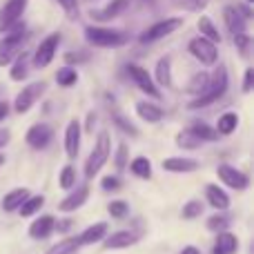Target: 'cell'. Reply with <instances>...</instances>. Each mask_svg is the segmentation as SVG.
Segmentation results:
<instances>
[{
  "instance_id": "cell-25",
  "label": "cell",
  "mask_w": 254,
  "mask_h": 254,
  "mask_svg": "<svg viewBox=\"0 0 254 254\" xmlns=\"http://www.w3.org/2000/svg\"><path fill=\"white\" fill-rule=\"evenodd\" d=\"M156 85L161 87H172V58L170 56H163L158 58L156 63Z\"/></svg>"
},
{
  "instance_id": "cell-35",
  "label": "cell",
  "mask_w": 254,
  "mask_h": 254,
  "mask_svg": "<svg viewBox=\"0 0 254 254\" xmlns=\"http://www.w3.org/2000/svg\"><path fill=\"white\" fill-rule=\"evenodd\" d=\"M190 129L194 131V134L198 136V138L203 140V143H212V140H216L219 138V134H216V129H212L210 125H205V123H201V121H196V123H192V127H190Z\"/></svg>"
},
{
  "instance_id": "cell-16",
  "label": "cell",
  "mask_w": 254,
  "mask_h": 254,
  "mask_svg": "<svg viewBox=\"0 0 254 254\" xmlns=\"http://www.w3.org/2000/svg\"><path fill=\"white\" fill-rule=\"evenodd\" d=\"M80 134H83V129H80V123L78 121H69L67 123V129H65V154L69 158H76L78 156V149H80Z\"/></svg>"
},
{
  "instance_id": "cell-36",
  "label": "cell",
  "mask_w": 254,
  "mask_h": 254,
  "mask_svg": "<svg viewBox=\"0 0 254 254\" xmlns=\"http://www.w3.org/2000/svg\"><path fill=\"white\" fill-rule=\"evenodd\" d=\"M58 185H61L63 190L76 188V170L71 165H65L61 170V174H58Z\"/></svg>"
},
{
  "instance_id": "cell-22",
  "label": "cell",
  "mask_w": 254,
  "mask_h": 254,
  "mask_svg": "<svg viewBox=\"0 0 254 254\" xmlns=\"http://www.w3.org/2000/svg\"><path fill=\"white\" fill-rule=\"evenodd\" d=\"M205 196H207V203H210L214 210H219V212H225L230 207V196H228V192L225 190H221L219 185H207L205 188Z\"/></svg>"
},
{
  "instance_id": "cell-30",
  "label": "cell",
  "mask_w": 254,
  "mask_h": 254,
  "mask_svg": "<svg viewBox=\"0 0 254 254\" xmlns=\"http://www.w3.org/2000/svg\"><path fill=\"white\" fill-rule=\"evenodd\" d=\"M43 205H45V196H43V194H36V196H31V194H29V196L25 198V203L18 207V212H20V216H34Z\"/></svg>"
},
{
  "instance_id": "cell-6",
  "label": "cell",
  "mask_w": 254,
  "mask_h": 254,
  "mask_svg": "<svg viewBox=\"0 0 254 254\" xmlns=\"http://www.w3.org/2000/svg\"><path fill=\"white\" fill-rule=\"evenodd\" d=\"M29 0H7L0 7V34H7L16 22H20Z\"/></svg>"
},
{
  "instance_id": "cell-39",
  "label": "cell",
  "mask_w": 254,
  "mask_h": 254,
  "mask_svg": "<svg viewBox=\"0 0 254 254\" xmlns=\"http://www.w3.org/2000/svg\"><path fill=\"white\" fill-rule=\"evenodd\" d=\"M112 121H114V125L119 127V129H123L125 134L134 136V138H136V136H138V129H136V127L131 125L129 121H127L123 114H121V112H112Z\"/></svg>"
},
{
  "instance_id": "cell-34",
  "label": "cell",
  "mask_w": 254,
  "mask_h": 254,
  "mask_svg": "<svg viewBox=\"0 0 254 254\" xmlns=\"http://www.w3.org/2000/svg\"><path fill=\"white\" fill-rule=\"evenodd\" d=\"M56 83L61 85V87H71V85L78 83V71H76L74 67H61V69L56 71Z\"/></svg>"
},
{
  "instance_id": "cell-14",
  "label": "cell",
  "mask_w": 254,
  "mask_h": 254,
  "mask_svg": "<svg viewBox=\"0 0 254 254\" xmlns=\"http://www.w3.org/2000/svg\"><path fill=\"white\" fill-rule=\"evenodd\" d=\"M87 196H89V188L87 185H78V188H71V192L58 203V210L61 212H74L78 207H83L87 203Z\"/></svg>"
},
{
  "instance_id": "cell-49",
  "label": "cell",
  "mask_w": 254,
  "mask_h": 254,
  "mask_svg": "<svg viewBox=\"0 0 254 254\" xmlns=\"http://www.w3.org/2000/svg\"><path fill=\"white\" fill-rule=\"evenodd\" d=\"M65 58L69 63H83V61H87V56H85V54H67Z\"/></svg>"
},
{
  "instance_id": "cell-1",
  "label": "cell",
  "mask_w": 254,
  "mask_h": 254,
  "mask_svg": "<svg viewBox=\"0 0 254 254\" xmlns=\"http://www.w3.org/2000/svg\"><path fill=\"white\" fill-rule=\"evenodd\" d=\"M228 85H230V78H228V69L223 65L210 76V83H207L205 92L201 96H196L192 103H190V110H201V107H210L212 103H216L219 98H223V94L228 92Z\"/></svg>"
},
{
  "instance_id": "cell-46",
  "label": "cell",
  "mask_w": 254,
  "mask_h": 254,
  "mask_svg": "<svg viewBox=\"0 0 254 254\" xmlns=\"http://www.w3.org/2000/svg\"><path fill=\"white\" fill-rule=\"evenodd\" d=\"M58 4H61V7L65 9L67 13H69V18H76L74 13L78 11V4H76V0H58Z\"/></svg>"
},
{
  "instance_id": "cell-17",
  "label": "cell",
  "mask_w": 254,
  "mask_h": 254,
  "mask_svg": "<svg viewBox=\"0 0 254 254\" xmlns=\"http://www.w3.org/2000/svg\"><path fill=\"white\" fill-rule=\"evenodd\" d=\"M54 225H56V219L52 214H43L29 225V237L36 239V241H43L49 234L54 232Z\"/></svg>"
},
{
  "instance_id": "cell-42",
  "label": "cell",
  "mask_w": 254,
  "mask_h": 254,
  "mask_svg": "<svg viewBox=\"0 0 254 254\" xmlns=\"http://www.w3.org/2000/svg\"><path fill=\"white\" fill-rule=\"evenodd\" d=\"M234 45H237V49L241 52V56L246 58L248 54H250V36L248 34H239L234 36Z\"/></svg>"
},
{
  "instance_id": "cell-23",
  "label": "cell",
  "mask_w": 254,
  "mask_h": 254,
  "mask_svg": "<svg viewBox=\"0 0 254 254\" xmlns=\"http://www.w3.org/2000/svg\"><path fill=\"white\" fill-rule=\"evenodd\" d=\"M27 196H29V190H27V188H16V190H11V192L4 194L2 203H0V207H2L4 212H16L18 207L25 203Z\"/></svg>"
},
{
  "instance_id": "cell-43",
  "label": "cell",
  "mask_w": 254,
  "mask_h": 254,
  "mask_svg": "<svg viewBox=\"0 0 254 254\" xmlns=\"http://www.w3.org/2000/svg\"><path fill=\"white\" fill-rule=\"evenodd\" d=\"M114 163H116V167H119V170H125V167H127V145L125 143H121L119 149H116Z\"/></svg>"
},
{
  "instance_id": "cell-26",
  "label": "cell",
  "mask_w": 254,
  "mask_h": 254,
  "mask_svg": "<svg viewBox=\"0 0 254 254\" xmlns=\"http://www.w3.org/2000/svg\"><path fill=\"white\" fill-rule=\"evenodd\" d=\"M239 127V114L237 112H225L219 116V123H216V134L219 136H230L234 134Z\"/></svg>"
},
{
  "instance_id": "cell-12",
  "label": "cell",
  "mask_w": 254,
  "mask_h": 254,
  "mask_svg": "<svg viewBox=\"0 0 254 254\" xmlns=\"http://www.w3.org/2000/svg\"><path fill=\"white\" fill-rule=\"evenodd\" d=\"M52 138H54V129L47 123L31 125L29 129H27V134H25L27 145H29V147H34V149H45L49 143H52Z\"/></svg>"
},
{
  "instance_id": "cell-2",
  "label": "cell",
  "mask_w": 254,
  "mask_h": 254,
  "mask_svg": "<svg viewBox=\"0 0 254 254\" xmlns=\"http://www.w3.org/2000/svg\"><path fill=\"white\" fill-rule=\"evenodd\" d=\"M110 156H112L110 134H107V131H101L96 138V145H94V149L89 152L87 161H85V176H87V179H94V176L105 167V163L110 161Z\"/></svg>"
},
{
  "instance_id": "cell-27",
  "label": "cell",
  "mask_w": 254,
  "mask_h": 254,
  "mask_svg": "<svg viewBox=\"0 0 254 254\" xmlns=\"http://www.w3.org/2000/svg\"><path fill=\"white\" fill-rule=\"evenodd\" d=\"M27 74H29V58H27L25 52H20L16 58H13L9 76H11V80H25Z\"/></svg>"
},
{
  "instance_id": "cell-24",
  "label": "cell",
  "mask_w": 254,
  "mask_h": 254,
  "mask_svg": "<svg viewBox=\"0 0 254 254\" xmlns=\"http://www.w3.org/2000/svg\"><path fill=\"white\" fill-rule=\"evenodd\" d=\"M214 250H219L221 254H237V250H239L237 234L228 232V230L219 232V237H216V243H214Z\"/></svg>"
},
{
  "instance_id": "cell-11",
  "label": "cell",
  "mask_w": 254,
  "mask_h": 254,
  "mask_svg": "<svg viewBox=\"0 0 254 254\" xmlns=\"http://www.w3.org/2000/svg\"><path fill=\"white\" fill-rule=\"evenodd\" d=\"M127 74H129V78L134 80L136 87L143 94H147V96H152V98H161V89L156 87V83H154V78L147 74V69H143L140 65H127Z\"/></svg>"
},
{
  "instance_id": "cell-53",
  "label": "cell",
  "mask_w": 254,
  "mask_h": 254,
  "mask_svg": "<svg viewBox=\"0 0 254 254\" xmlns=\"http://www.w3.org/2000/svg\"><path fill=\"white\" fill-rule=\"evenodd\" d=\"M2 163H4V156H0V165H2Z\"/></svg>"
},
{
  "instance_id": "cell-51",
  "label": "cell",
  "mask_w": 254,
  "mask_h": 254,
  "mask_svg": "<svg viewBox=\"0 0 254 254\" xmlns=\"http://www.w3.org/2000/svg\"><path fill=\"white\" fill-rule=\"evenodd\" d=\"M179 254H201V252H198V248H194V246H185Z\"/></svg>"
},
{
  "instance_id": "cell-29",
  "label": "cell",
  "mask_w": 254,
  "mask_h": 254,
  "mask_svg": "<svg viewBox=\"0 0 254 254\" xmlns=\"http://www.w3.org/2000/svg\"><path fill=\"white\" fill-rule=\"evenodd\" d=\"M201 143H203V140L198 138V136L194 134L190 127H188V129H181L179 134H176V145H179L181 149H198V147H201Z\"/></svg>"
},
{
  "instance_id": "cell-50",
  "label": "cell",
  "mask_w": 254,
  "mask_h": 254,
  "mask_svg": "<svg viewBox=\"0 0 254 254\" xmlns=\"http://www.w3.org/2000/svg\"><path fill=\"white\" fill-rule=\"evenodd\" d=\"M9 116V103H4V101H0V123H2L4 119Z\"/></svg>"
},
{
  "instance_id": "cell-38",
  "label": "cell",
  "mask_w": 254,
  "mask_h": 254,
  "mask_svg": "<svg viewBox=\"0 0 254 254\" xmlns=\"http://www.w3.org/2000/svg\"><path fill=\"white\" fill-rule=\"evenodd\" d=\"M172 4L183 11H203L210 4V0H172Z\"/></svg>"
},
{
  "instance_id": "cell-32",
  "label": "cell",
  "mask_w": 254,
  "mask_h": 254,
  "mask_svg": "<svg viewBox=\"0 0 254 254\" xmlns=\"http://www.w3.org/2000/svg\"><path fill=\"white\" fill-rule=\"evenodd\" d=\"M198 31H201L203 38L212 40V43H221V34H219V29H216L214 22H212L207 16H201V18H198Z\"/></svg>"
},
{
  "instance_id": "cell-52",
  "label": "cell",
  "mask_w": 254,
  "mask_h": 254,
  "mask_svg": "<svg viewBox=\"0 0 254 254\" xmlns=\"http://www.w3.org/2000/svg\"><path fill=\"white\" fill-rule=\"evenodd\" d=\"M94 123H96V116L89 114V116H87V131H92V129H94Z\"/></svg>"
},
{
  "instance_id": "cell-4",
  "label": "cell",
  "mask_w": 254,
  "mask_h": 254,
  "mask_svg": "<svg viewBox=\"0 0 254 254\" xmlns=\"http://www.w3.org/2000/svg\"><path fill=\"white\" fill-rule=\"evenodd\" d=\"M85 40L94 47L112 49L123 47L127 43V34L121 29H107V27H85Z\"/></svg>"
},
{
  "instance_id": "cell-20",
  "label": "cell",
  "mask_w": 254,
  "mask_h": 254,
  "mask_svg": "<svg viewBox=\"0 0 254 254\" xmlns=\"http://www.w3.org/2000/svg\"><path fill=\"white\" fill-rule=\"evenodd\" d=\"M107 230H110V225H107V223L89 225V228L85 230L80 237H76V239H78V246L83 248V246H94V243H101L103 239L107 237Z\"/></svg>"
},
{
  "instance_id": "cell-28",
  "label": "cell",
  "mask_w": 254,
  "mask_h": 254,
  "mask_svg": "<svg viewBox=\"0 0 254 254\" xmlns=\"http://www.w3.org/2000/svg\"><path fill=\"white\" fill-rule=\"evenodd\" d=\"M129 172L138 179H152V161L147 156H136L129 163Z\"/></svg>"
},
{
  "instance_id": "cell-54",
  "label": "cell",
  "mask_w": 254,
  "mask_h": 254,
  "mask_svg": "<svg viewBox=\"0 0 254 254\" xmlns=\"http://www.w3.org/2000/svg\"><path fill=\"white\" fill-rule=\"evenodd\" d=\"M145 2H154V0H145Z\"/></svg>"
},
{
  "instance_id": "cell-33",
  "label": "cell",
  "mask_w": 254,
  "mask_h": 254,
  "mask_svg": "<svg viewBox=\"0 0 254 254\" xmlns=\"http://www.w3.org/2000/svg\"><path fill=\"white\" fill-rule=\"evenodd\" d=\"M78 239L76 237H69V239H63V241H58L56 246H52L45 254H74L78 250Z\"/></svg>"
},
{
  "instance_id": "cell-31",
  "label": "cell",
  "mask_w": 254,
  "mask_h": 254,
  "mask_svg": "<svg viewBox=\"0 0 254 254\" xmlns=\"http://www.w3.org/2000/svg\"><path fill=\"white\" fill-rule=\"evenodd\" d=\"M207 83H210V74H207V71H198V74H194L192 78H190L188 92L194 94V96H201V94L205 92Z\"/></svg>"
},
{
  "instance_id": "cell-8",
  "label": "cell",
  "mask_w": 254,
  "mask_h": 254,
  "mask_svg": "<svg viewBox=\"0 0 254 254\" xmlns=\"http://www.w3.org/2000/svg\"><path fill=\"white\" fill-rule=\"evenodd\" d=\"M45 89H47V85H45L43 80H40V83H31V85H27V87H22V92L18 94L16 101H13V110H16V114H27V112L36 105V101L43 96Z\"/></svg>"
},
{
  "instance_id": "cell-3",
  "label": "cell",
  "mask_w": 254,
  "mask_h": 254,
  "mask_svg": "<svg viewBox=\"0 0 254 254\" xmlns=\"http://www.w3.org/2000/svg\"><path fill=\"white\" fill-rule=\"evenodd\" d=\"M25 25L16 22L11 29L7 31L2 40H0V67H7L13 63V58L22 52V45H25Z\"/></svg>"
},
{
  "instance_id": "cell-15",
  "label": "cell",
  "mask_w": 254,
  "mask_h": 254,
  "mask_svg": "<svg viewBox=\"0 0 254 254\" xmlns=\"http://www.w3.org/2000/svg\"><path fill=\"white\" fill-rule=\"evenodd\" d=\"M138 243V237L129 230H119V232H112L110 237L103 239V248L105 250H125L129 246H136Z\"/></svg>"
},
{
  "instance_id": "cell-9",
  "label": "cell",
  "mask_w": 254,
  "mask_h": 254,
  "mask_svg": "<svg viewBox=\"0 0 254 254\" xmlns=\"http://www.w3.org/2000/svg\"><path fill=\"white\" fill-rule=\"evenodd\" d=\"M216 176H219V181L223 185H228V188H232V190H239V192L248 190V185H250V179H248L246 172L237 170L234 165H228V163H221V165L216 167Z\"/></svg>"
},
{
  "instance_id": "cell-47",
  "label": "cell",
  "mask_w": 254,
  "mask_h": 254,
  "mask_svg": "<svg viewBox=\"0 0 254 254\" xmlns=\"http://www.w3.org/2000/svg\"><path fill=\"white\" fill-rule=\"evenodd\" d=\"M9 140H11V131H9V129H0V149H2Z\"/></svg>"
},
{
  "instance_id": "cell-45",
  "label": "cell",
  "mask_w": 254,
  "mask_h": 254,
  "mask_svg": "<svg viewBox=\"0 0 254 254\" xmlns=\"http://www.w3.org/2000/svg\"><path fill=\"white\" fill-rule=\"evenodd\" d=\"M254 87V69L248 67L246 69V76H243V94H250Z\"/></svg>"
},
{
  "instance_id": "cell-10",
  "label": "cell",
  "mask_w": 254,
  "mask_h": 254,
  "mask_svg": "<svg viewBox=\"0 0 254 254\" xmlns=\"http://www.w3.org/2000/svg\"><path fill=\"white\" fill-rule=\"evenodd\" d=\"M61 40H63L61 34H49L47 38L38 45V49H36V54H34V65L38 67V69L49 67V63L54 61V56H56V52H58Z\"/></svg>"
},
{
  "instance_id": "cell-40",
  "label": "cell",
  "mask_w": 254,
  "mask_h": 254,
  "mask_svg": "<svg viewBox=\"0 0 254 254\" xmlns=\"http://www.w3.org/2000/svg\"><path fill=\"white\" fill-rule=\"evenodd\" d=\"M107 212H110L112 219H125V216L129 214V205H127L125 201H112L110 205H107Z\"/></svg>"
},
{
  "instance_id": "cell-5",
  "label": "cell",
  "mask_w": 254,
  "mask_h": 254,
  "mask_svg": "<svg viewBox=\"0 0 254 254\" xmlns=\"http://www.w3.org/2000/svg\"><path fill=\"white\" fill-rule=\"evenodd\" d=\"M179 27H183V18H165V20H158L140 34V43H156V40H161V38H167V36L174 34Z\"/></svg>"
},
{
  "instance_id": "cell-18",
  "label": "cell",
  "mask_w": 254,
  "mask_h": 254,
  "mask_svg": "<svg viewBox=\"0 0 254 254\" xmlns=\"http://www.w3.org/2000/svg\"><path fill=\"white\" fill-rule=\"evenodd\" d=\"M223 20H225V25H228V29H230L232 36L248 34V25H246L248 20L241 16V11H239L237 7H225L223 9Z\"/></svg>"
},
{
  "instance_id": "cell-48",
  "label": "cell",
  "mask_w": 254,
  "mask_h": 254,
  "mask_svg": "<svg viewBox=\"0 0 254 254\" xmlns=\"http://www.w3.org/2000/svg\"><path fill=\"white\" fill-rule=\"evenodd\" d=\"M69 228H71V219H63V223L54 225V230H58V232H67Z\"/></svg>"
},
{
  "instance_id": "cell-55",
  "label": "cell",
  "mask_w": 254,
  "mask_h": 254,
  "mask_svg": "<svg viewBox=\"0 0 254 254\" xmlns=\"http://www.w3.org/2000/svg\"><path fill=\"white\" fill-rule=\"evenodd\" d=\"M248 2H254V0H248Z\"/></svg>"
},
{
  "instance_id": "cell-44",
  "label": "cell",
  "mask_w": 254,
  "mask_h": 254,
  "mask_svg": "<svg viewBox=\"0 0 254 254\" xmlns=\"http://www.w3.org/2000/svg\"><path fill=\"white\" fill-rule=\"evenodd\" d=\"M101 188L105 190V192H116V190H121V179L119 176H105V179L101 181Z\"/></svg>"
},
{
  "instance_id": "cell-13",
  "label": "cell",
  "mask_w": 254,
  "mask_h": 254,
  "mask_svg": "<svg viewBox=\"0 0 254 254\" xmlns=\"http://www.w3.org/2000/svg\"><path fill=\"white\" fill-rule=\"evenodd\" d=\"M161 167L165 172H172V174H192V172L198 170V161L196 158H185V156H170V158H163Z\"/></svg>"
},
{
  "instance_id": "cell-19",
  "label": "cell",
  "mask_w": 254,
  "mask_h": 254,
  "mask_svg": "<svg viewBox=\"0 0 254 254\" xmlns=\"http://www.w3.org/2000/svg\"><path fill=\"white\" fill-rule=\"evenodd\" d=\"M127 4H129V0H112L110 4H105L103 9H96V11H92L89 16L94 18V20H114V18H119L121 13L127 9Z\"/></svg>"
},
{
  "instance_id": "cell-37",
  "label": "cell",
  "mask_w": 254,
  "mask_h": 254,
  "mask_svg": "<svg viewBox=\"0 0 254 254\" xmlns=\"http://www.w3.org/2000/svg\"><path fill=\"white\" fill-rule=\"evenodd\" d=\"M201 214H203V203L201 201H188L183 205V210H181V216H183L185 221H194Z\"/></svg>"
},
{
  "instance_id": "cell-21",
  "label": "cell",
  "mask_w": 254,
  "mask_h": 254,
  "mask_svg": "<svg viewBox=\"0 0 254 254\" xmlns=\"http://www.w3.org/2000/svg\"><path fill=\"white\" fill-rule=\"evenodd\" d=\"M136 114H138V119L145 121V123H161L165 112L149 101H138L136 103Z\"/></svg>"
},
{
  "instance_id": "cell-7",
  "label": "cell",
  "mask_w": 254,
  "mask_h": 254,
  "mask_svg": "<svg viewBox=\"0 0 254 254\" xmlns=\"http://www.w3.org/2000/svg\"><path fill=\"white\" fill-rule=\"evenodd\" d=\"M190 54H192L196 61H201L203 65H214L216 58H219V49H216V43H212V40L203 38V36H196V38L190 40L188 45Z\"/></svg>"
},
{
  "instance_id": "cell-41",
  "label": "cell",
  "mask_w": 254,
  "mask_h": 254,
  "mask_svg": "<svg viewBox=\"0 0 254 254\" xmlns=\"http://www.w3.org/2000/svg\"><path fill=\"white\" fill-rule=\"evenodd\" d=\"M230 225V219L223 214H214L207 219V230H212V232H223V230H228Z\"/></svg>"
}]
</instances>
